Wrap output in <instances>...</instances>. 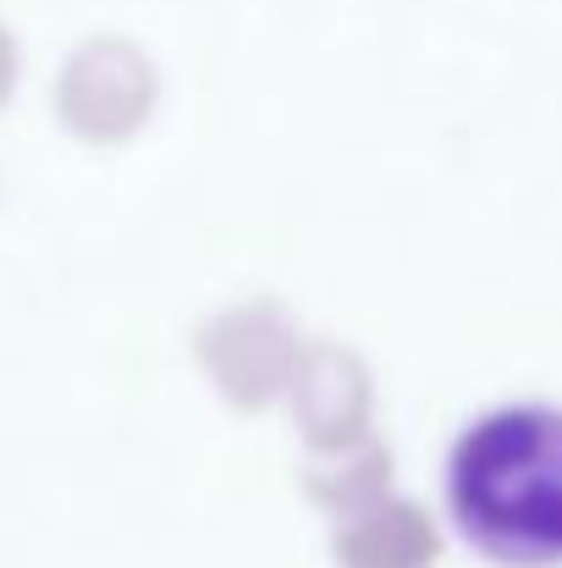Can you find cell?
Returning a JSON list of instances; mask_svg holds the SVG:
<instances>
[{
	"label": "cell",
	"mask_w": 562,
	"mask_h": 568,
	"mask_svg": "<svg viewBox=\"0 0 562 568\" xmlns=\"http://www.w3.org/2000/svg\"><path fill=\"white\" fill-rule=\"evenodd\" d=\"M447 508L491 564H562V408L508 403L480 414L447 458Z\"/></svg>",
	"instance_id": "6da1fadb"
},
{
	"label": "cell",
	"mask_w": 562,
	"mask_h": 568,
	"mask_svg": "<svg viewBox=\"0 0 562 568\" xmlns=\"http://www.w3.org/2000/svg\"><path fill=\"white\" fill-rule=\"evenodd\" d=\"M11 72H17V55H11V33L0 28V94L11 89Z\"/></svg>",
	"instance_id": "7a4b0ae2"
}]
</instances>
